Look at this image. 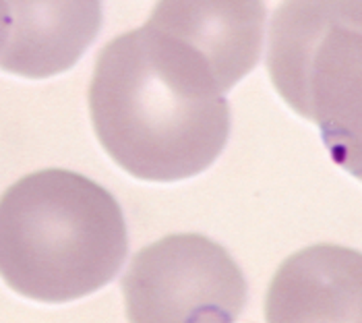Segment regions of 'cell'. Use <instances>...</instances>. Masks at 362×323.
<instances>
[{
	"label": "cell",
	"mask_w": 362,
	"mask_h": 323,
	"mask_svg": "<svg viewBox=\"0 0 362 323\" xmlns=\"http://www.w3.org/2000/svg\"><path fill=\"white\" fill-rule=\"evenodd\" d=\"M265 23V0H158L147 19L193 48L223 94L259 64Z\"/></svg>",
	"instance_id": "cell-5"
},
{
	"label": "cell",
	"mask_w": 362,
	"mask_h": 323,
	"mask_svg": "<svg viewBox=\"0 0 362 323\" xmlns=\"http://www.w3.org/2000/svg\"><path fill=\"white\" fill-rule=\"evenodd\" d=\"M8 29H11V13H8V6L4 0H0V52L6 44V38H8Z\"/></svg>",
	"instance_id": "cell-8"
},
{
	"label": "cell",
	"mask_w": 362,
	"mask_h": 323,
	"mask_svg": "<svg viewBox=\"0 0 362 323\" xmlns=\"http://www.w3.org/2000/svg\"><path fill=\"white\" fill-rule=\"evenodd\" d=\"M87 102L98 141L139 181L193 178L230 137V106L207 62L147 23L98 52Z\"/></svg>",
	"instance_id": "cell-1"
},
{
	"label": "cell",
	"mask_w": 362,
	"mask_h": 323,
	"mask_svg": "<svg viewBox=\"0 0 362 323\" xmlns=\"http://www.w3.org/2000/svg\"><path fill=\"white\" fill-rule=\"evenodd\" d=\"M267 322H362V253L313 244L290 255L265 296Z\"/></svg>",
	"instance_id": "cell-7"
},
{
	"label": "cell",
	"mask_w": 362,
	"mask_h": 323,
	"mask_svg": "<svg viewBox=\"0 0 362 323\" xmlns=\"http://www.w3.org/2000/svg\"><path fill=\"white\" fill-rule=\"evenodd\" d=\"M11 29L0 71L23 79H50L73 69L95 42L102 0H4Z\"/></svg>",
	"instance_id": "cell-6"
},
{
	"label": "cell",
	"mask_w": 362,
	"mask_h": 323,
	"mask_svg": "<svg viewBox=\"0 0 362 323\" xmlns=\"http://www.w3.org/2000/svg\"><path fill=\"white\" fill-rule=\"evenodd\" d=\"M127 255L118 201L79 172L37 170L0 195V278L17 295L46 305L93 295Z\"/></svg>",
	"instance_id": "cell-2"
},
{
	"label": "cell",
	"mask_w": 362,
	"mask_h": 323,
	"mask_svg": "<svg viewBox=\"0 0 362 323\" xmlns=\"http://www.w3.org/2000/svg\"><path fill=\"white\" fill-rule=\"evenodd\" d=\"M120 288L131 322H234L247 305L238 264L203 234H170L143 246Z\"/></svg>",
	"instance_id": "cell-4"
},
{
	"label": "cell",
	"mask_w": 362,
	"mask_h": 323,
	"mask_svg": "<svg viewBox=\"0 0 362 323\" xmlns=\"http://www.w3.org/2000/svg\"><path fill=\"white\" fill-rule=\"evenodd\" d=\"M265 64L279 98L313 120L332 160L362 181V0H281Z\"/></svg>",
	"instance_id": "cell-3"
}]
</instances>
